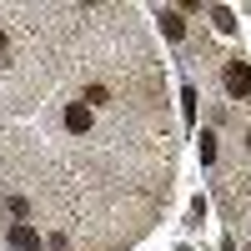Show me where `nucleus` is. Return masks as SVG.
<instances>
[{"instance_id":"obj_1","label":"nucleus","mask_w":251,"mask_h":251,"mask_svg":"<svg viewBox=\"0 0 251 251\" xmlns=\"http://www.w3.org/2000/svg\"><path fill=\"white\" fill-rule=\"evenodd\" d=\"M221 80H226V91H231L236 100L251 96V66H246V60H226V75Z\"/></svg>"},{"instance_id":"obj_2","label":"nucleus","mask_w":251,"mask_h":251,"mask_svg":"<svg viewBox=\"0 0 251 251\" xmlns=\"http://www.w3.org/2000/svg\"><path fill=\"white\" fill-rule=\"evenodd\" d=\"M10 246H15V251H40L35 226H30V221H15V226H10Z\"/></svg>"},{"instance_id":"obj_3","label":"nucleus","mask_w":251,"mask_h":251,"mask_svg":"<svg viewBox=\"0 0 251 251\" xmlns=\"http://www.w3.org/2000/svg\"><path fill=\"white\" fill-rule=\"evenodd\" d=\"M66 131L86 136V131H91V106H80V100H75V106H66Z\"/></svg>"},{"instance_id":"obj_4","label":"nucleus","mask_w":251,"mask_h":251,"mask_svg":"<svg viewBox=\"0 0 251 251\" xmlns=\"http://www.w3.org/2000/svg\"><path fill=\"white\" fill-rule=\"evenodd\" d=\"M161 30L171 35V40H181V35H186V20H181V10H161Z\"/></svg>"},{"instance_id":"obj_5","label":"nucleus","mask_w":251,"mask_h":251,"mask_svg":"<svg viewBox=\"0 0 251 251\" xmlns=\"http://www.w3.org/2000/svg\"><path fill=\"white\" fill-rule=\"evenodd\" d=\"M211 20H216V30H236V20H231V10H226V5H216Z\"/></svg>"},{"instance_id":"obj_6","label":"nucleus","mask_w":251,"mask_h":251,"mask_svg":"<svg viewBox=\"0 0 251 251\" xmlns=\"http://www.w3.org/2000/svg\"><path fill=\"white\" fill-rule=\"evenodd\" d=\"M201 161H216V136H201Z\"/></svg>"},{"instance_id":"obj_7","label":"nucleus","mask_w":251,"mask_h":251,"mask_svg":"<svg viewBox=\"0 0 251 251\" xmlns=\"http://www.w3.org/2000/svg\"><path fill=\"white\" fill-rule=\"evenodd\" d=\"M5 46H10V40H5V30H0V55H5Z\"/></svg>"}]
</instances>
